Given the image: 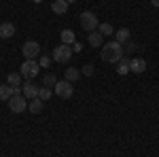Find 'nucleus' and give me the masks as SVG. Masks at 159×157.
Here are the masks:
<instances>
[{
	"label": "nucleus",
	"mask_w": 159,
	"mask_h": 157,
	"mask_svg": "<svg viewBox=\"0 0 159 157\" xmlns=\"http://www.w3.org/2000/svg\"><path fill=\"white\" fill-rule=\"evenodd\" d=\"M21 79H24V74H21V72H11L9 76H7V85H11V87H19Z\"/></svg>",
	"instance_id": "14"
},
{
	"label": "nucleus",
	"mask_w": 159,
	"mask_h": 157,
	"mask_svg": "<svg viewBox=\"0 0 159 157\" xmlns=\"http://www.w3.org/2000/svg\"><path fill=\"white\" fill-rule=\"evenodd\" d=\"M98 32L102 34V36H110V34H115V28L110 24H100L98 25Z\"/></svg>",
	"instance_id": "20"
},
{
	"label": "nucleus",
	"mask_w": 159,
	"mask_h": 157,
	"mask_svg": "<svg viewBox=\"0 0 159 157\" xmlns=\"http://www.w3.org/2000/svg\"><path fill=\"white\" fill-rule=\"evenodd\" d=\"M79 21H81V28L85 30L87 34H89V32H96L98 25H100V21H98V17H96L93 11H83L81 17H79Z\"/></svg>",
	"instance_id": "2"
},
{
	"label": "nucleus",
	"mask_w": 159,
	"mask_h": 157,
	"mask_svg": "<svg viewBox=\"0 0 159 157\" xmlns=\"http://www.w3.org/2000/svg\"><path fill=\"white\" fill-rule=\"evenodd\" d=\"M9 109H11V113H24V110H28V98L24 94L21 96H13L9 100Z\"/></svg>",
	"instance_id": "5"
},
{
	"label": "nucleus",
	"mask_w": 159,
	"mask_h": 157,
	"mask_svg": "<svg viewBox=\"0 0 159 157\" xmlns=\"http://www.w3.org/2000/svg\"><path fill=\"white\" fill-rule=\"evenodd\" d=\"M40 66H43V68H49L51 66V58L49 55H43V58H40Z\"/></svg>",
	"instance_id": "24"
},
{
	"label": "nucleus",
	"mask_w": 159,
	"mask_h": 157,
	"mask_svg": "<svg viewBox=\"0 0 159 157\" xmlns=\"http://www.w3.org/2000/svg\"><path fill=\"white\" fill-rule=\"evenodd\" d=\"M28 110H30V113H40V110H43V100H40V98H34V100L28 104Z\"/></svg>",
	"instance_id": "18"
},
{
	"label": "nucleus",
	"mask_w": 159,
	"mask_h": 157,
	"mask_svg": "<svg viewBox=\"0 0 159 157\" xmlns=\"http://www.w3.org/2000/svg\"><path fill=\"white\" fill-rule=\"evenodd\" d=\"M55 83H57V79H55V74H45L43 76V87H55Z\"/></svg>",
	"instance_id": "21"
},
{
	"label": "nucleus",
	"mask_w": 159,
	"mask_h": 157,
	"mask_svg": "<svg viewBox=\"0 0 159 157\" xmlns=\"http://www.w3.org/2000/svg\"><path fill=\"white\" fill-rule=\"evenodd\" d=\"M21 53H24L25 60H34L38 53H40V45H38L36 40H28L21 45Z\"/></svg>",
	"instance_id": "6"
},
{
	"label": "nucleus",
	"mask_w": 159,
	"mask_h": 157,
	"mask_svg": "<svg viewBox=\"0 0 159 157\" xmlns=\"http://www.w3.org/2000/svg\"><path fill=\"white\" fill-rule=\"evenodd\" d=\"M127 72H129V62H127V60L117 62V74H121V76H125Z\"/></svg>",
	"instance_id": "19"
},
{
	"label": "nucleus",
	"mask_w": 159,
	"mask_h": 157,
	"mask_svg": "<svg viewBox=\"0 0 159 157\" xmlns=\"http://www.w3.org/2000/svg\"><path fill=\"white\" fill-rule=\"evenodd\" d=\"M72 58V47L70 45H57V47L53 49V60L55 62H68Z\"/></svg>",
	"instance_id": "4"
},
{
	"label": "nucleus",
	"mask_w": 159,
	"mask_h": 157,
	"mask_svg": "<svg viewBox=\"0 0 159 157\" xmlns=\"http://www.w3.org/2000/svg\"><path fill=\"white\" fill-rule=\"evenodd\" d=\"M51 96H53V91H51L49 87H40V89H38V98H40L43 102H45V100H49Z\"/></svg>",
	"instance_id": "22"
},
{
	"label": "nucleus",
	"mask_w": 159,
	"mask_h": 157,
	"mask_svg": "<svg viewBox=\"0 0 159 157\" xmlns=\"http://www.w3.org/2000/svg\"><path fill=\"white\" fill-rule=\"evenodd\" d=\"M38 89H40V87H36L32 81H28V83H24V87H21V94H24L25 98H30V100H34V98H38Z\"/></svg>",
	"instance_id": "8"
},
{
	"label": "nucleus",
	"mask_w": 159,
	"mask_h": 157,
	"mask_svg": "<svg viewBox=\"0 0 159 157\" xmlns=\"http://www.w3.org/2000/svg\"><path fill=\"white\" fill-rule=\"evenodd\" d=\"M13 98V87L11 85H0V102H7Z\"/></svg>",
	"instance_id": "15"
},
{
	"label": "nucleus",
	"mask_w": 159,
	"mask_h": 157,
	"mask_svg": "<svg viewBox=\"0 0 159 157\" xmlns=\"http://www.w3.org/2000/svg\"><path fill=\"white\" fill-rule=\"evenodd\" d=\"M66 2H68V4H70V2H76V0H66Z\"/></svg>",
	"instance_id": "27"
},
{
	"label": "nucleus",
	"mask_w": 159,
	"mask_h": 157,
	"mask_svg": "<svg viewBox=\"0 0 159 157\" xmlns=\"http://www.w3.org/2000/svg\"><path fill=\"white\" fill-rule=\"evenodd\" d=\"M147 70V62L142 58H136V60L129 62V72H136V74H142Z\"/></svg>",
	"instance_id": "9"
},
{
	"label": "nucleus",
	"mask_w": 159,
	"mask_h": 157,
	"mask_svg": "<svg viewBox=\"0 0 159 157\" xmlns=\"http://www.w3.org/2000/svg\"><path fill=\"white\" fill-rule=\"evenodd\" d=\"M87 43H89L91 47H102V45H104V36L100 34L98 30H96V32H89V34H87Z\"/></svg>",
	"instance_id": "10"
},
{
	"label": "nucleus",
	"mask_w": 159,
	"mask_h": 157,
	"mask_svg": "<svg viewBox=\"0 0 159 157\" xmlns=\"http://www.w3.org/2000/svg\"><path fill=\"white\" fill-rule=\"evenodd\" d=\"M15 34V25L13 24H0V38H11Z\"/></svg>",
	"instance_id": "11"
},
{
	"label": "nucleus",
	"mask_w": 159,
	"mask_h": 157,
	"mask_svg": "<svg viewBox=\"0 0 159 157\" xmlns=\"http://www.w3.org/2000/svg\"><path fill=\"white\" fill-rule=\"evenodd\" d=\"M151 4H153V7H159V0H151Z\"/></svg>",
	"instance_id": "26"
},
{
	"label": "nucleus",
	"mask_w": 159,
	"mask_h": 157,
	"mask_svg": "<svg viewBox=\"0 0 159 157\" xmlns=\"http://www.w3.org/2000/svg\"><path fill=\"white\" fill-rule=\"evenodd\" d=\"M93 72H96L93 64H85V66H83V74H85V76H91Z\"/></svg>",
	"instance_id": "23"
},
{
	"label": "nucleus",
	"mask_w": 159,
	"mask_h": 157,
	"mask_svg": "<svg viewBox=\"0 0 159 157\" xmlns=\"http://www.w3.org/2000/svg\"><path fill=\"white\" fill-rule=\"evenodd\" d=\"M60 38H61L64 45H74V43H76V36H74L72 30H64V32L60 34Z\"/></svg>",
	"instance_id": "13"
},
{
	"label": "nucleus",
	"mask_w": 159,
	"mask_h": 157,
	"mask_svg": "<svg viewBox=\"0 0 159 157\" xmlns=\"http://www.w3.org/2000/svg\"><path fill=\"white\" fill-rule=\"evenodd\" d=\"M53 91H55V96L68 100V98H72V83L70 81H57L55 87H53Z\"/></svg>",
	"instance_id": "7"
},
{
	"label": "nucleus",
	"mask_w": 159,
	"mask_h": 157,
	"mask_svg": "<svg viewBox=\"0 0 159 157\" xmlns=\"http://www.w3.org/2000/svg\"><path fill=\"white\" fill-rule=\"evenodd\" d=\"M115 36H117V43H127L129 40V30L127 28H121V30H115Z\"/></svg>",
	"instance_id": "16"
},
{
	"label": "nucleus",
	"mask_w": 159,
	"mask_h": 157,
	"mask_svg": "<svg viewBox=\"0 0 159 157\" xmlns=\"http://www.w3.org/2000/svg\"><path fill=\"white\" fill-rule=\"evenodd\" d=\"M123 45L117 43V40H110V43H104L102 49H100V58L102 62H108V64H117V62L123 60Z\"/></svg>",
	"instance_id": "1"
},
{
	"label": "nucleus",
	"mask_w": 159,
	"mask_h": 157,
	"mask_svg": "<svg viewBox=\"0 0 159 157\" xmlns=\"http://www.w3.org/2000/svg\"><path fill=\"white\" fill-rule=\"evenodd\" d=\"M51 11L57 13V15H64V13L68 11V2H66V0H55V2L51 4Z\"/></svg>",
	"instance_id": "12"
},
{
	"label": "nucleus",
	"mask_w": 159,
	"mask_h": 157,
	"mask_svg": "<svg viewBox=\"0 0 159 157\" xmlns=\"http://www.w3.org/2000/svg\"><path fill=\"white\" fill-rule=\"evenodd\" d=\"M136 49H138V47H136V43H132V40H127V53H134Z\"/></svg>",
	"instance_id": "25"
},
{
	"label": "nucleus",
	"mask_w": 159,
	"mask_h": 157,
	"mask_svg": "<svg viewBox=\"0 0 159 157\" xmlns=\"http://www.w3.org/2000/svg\"><path fill=\"white\" fill-rule=\"evenodd\" d=\"M38 72H40V64L38 62H34V60H25V62H21V74H24V79H36L38 76Z\"/></svg>",
	"instance_id": "3"
},
{
	"label": "nucleus",
	"mask_w": 159,
	"mask_h": 157,
	"mask_svg": "<svg viewBox=\"0 0 159 157\" xmlns=\"http://www.w3.org/2000/svg\"><path fill=\"white\" fill-rule=\"evenodd\" d=\"M66 81H70V83H74V81H79V76H81V70H76V68H66Z\"/></svg>",
	"instance_id": "17"
}]
</instances>
